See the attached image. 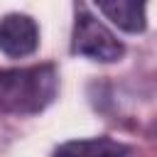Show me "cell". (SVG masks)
<instances>
[{
  "label": "cell",
  "instance_id": "6da1fadb",
  "mask_svg": "<svg viewBox=\"0 0 157 157\" xmlns=\"http://www.w3.org/2000/svg\"><path fill=\"white\" fill-rule=\"evenodd\" d=\"M59 93V76L52 64L0 71V113H42Z\"/></svg>",
  "mask_w": 157,
  "mask_h": 157
},
{
  "label": "cell",
  "instance_id": "7a4b0ae2",
  "mask_svg": "<svg viewBox=\"0 0 157 157\" xmlns=\"http://www.w3.org/2000/svg\"><path fill=\"white\" fill-rule=\"evenodd\" d=\"M71 52L76 56H86L91 61L110 64L125 54L123 42L83 5H76L74 12V32H71Z\"/></svg>",
  "mask_w": 157,
  "mask_h": 157
},
{
  "label": "cell",
  "instance_id": "3957f363",
  "mask_svg": "<svg viewBox=\"0 0 157 157\" xmlns=\"http://www.w3.org/2000/svg\"><path fill=\"white\" fill-rule=\"evenodd\" d=\"M39 47V27L29 15L10 12L0 20V52L10 59L34 54Z\"/></svg>",
  "mask_w": 157,
  "mask_h": 157
},
{
  "label": "cell",
  "instance_id": "277c9868",
  "mask_svg": "<svg viewBox=\"0 0 157 157\" xmlns=\"http://www.w3.org/2000/svg\"><path fill=\"white\" fill-rule=\"evenodd\" d=\"M98 10L123 32L142 34L147 27V0H93Z\"/></svg>",
  "mask_w": 157,
  "mask_h": 157
},
{
  "label": "cell",
  "instance_id": "5b68a950",
  "mask_svg": "<svg viewBox=\"0 0 157 157\" xmlns=\"http://www.w3.org/2000/svg\"><path fill=\"white\" fill-rule=\"evenodd\" d=\"M130 152H132L130 145L103 135V137L69 140L56 147L54 157H128Z\"/></svg>",
  "mask_w": 157,
  "mask_h": 157
}]
</instances>
